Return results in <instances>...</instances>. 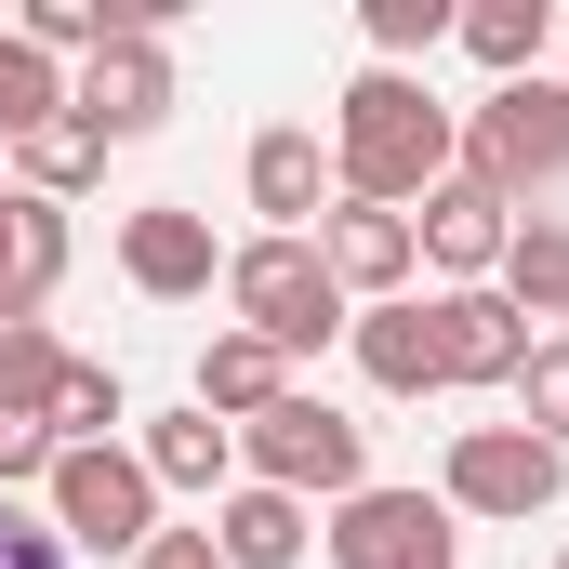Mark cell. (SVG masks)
Returning <instances> with one entry per match:
<instances>
[{
	"mask_svg": "<svg viewBox=\"0 0 569 569\" xmlns=\"http://www.w3.org/2000/svg\"><path fill=\"white\" fill-rule=\"evenodd\" d=\"M450 172H463V107H437L411 67H358L331 93V199L425 212Z\"/></svg>",
	"mask_w": 569,
	"mask_h": 569,
	"instance_id": "cell-1",
	"label": "cell"
},
{
	"mask_svg": "<svg viewBox=\"0 0 569 569\" xmlns=\"http://www.w3.org/2000/svg\"><path fill=\"white\" fill-rule=\"evenodd\" d=\"M463 172L503 199V212H530V199H557L569 186V80H490L477 107H463Z\"/></svg>",
	"mask_w": 569,
	"mask_h": 569,
	"instance_id": "cell-2",
	"label": "cell"
},
{
	"mask_svg": "<svg viewBox=\"0 0 569 569\" xmlns=\"http://www.w3.org/2000/svg\"><path fill=\"white\" fill-rule=\"evenodd\" d=\"M226 318L239 331H266L279 358H318V345H345V279L318 266V239H239L226 252Z\"/></svg>",
	"mask_w": 569,
	"mask_h": 569,
	"instance_id": "cell-3",
	"label": "cell"
},
{
	"mask_svg": "<svg viewBox=\"0 0 569 569\" xmlns=\"http://www.w3.org/2000/svg\"><path fill=\"white\" fill-rule=\"evenodd\" d=\"M239 477L252 490H291V503H345V490H371V425L291 385L266 425H239Z\"/></svg>",
	"mask_w": 569,
	"mask_h": 569,
	"instance_id": "cell-4",
	"label": "cell"
},
{
	"mask_svg": "<svg viewBox=\"0 0 569 569\" xmlns=\"http://www.w3.org/2000/svg\"><path fill=\"white\" fill-rule=\"evenodd\" d=\"M159 27H172V0H146L93 67H67V120H80L93 146H146L159 120H172V93H186V80H172V40H159Z\"/></svg>",
	"mask_w": 569,
	"mask_h": 569,
	"instance_id": "cell-5",
	"label": "cell"
},
{
	"mask_svg": "<svg viewBox=\"0 0 569 569\" xmlns=\"http://www.w3.org/2000/svg\"><path fill=\"white\" fill-rule=\"evenodd\" d=\"M40 517H53V543L146 557V543H159V477L133 463V437H120V450H53V477H40Z\"/></svg>",
	"mask_w": 569,
	"mask_h": 569,
	"instance_id": "cell-6",
	"label": "cell"
},
{
	"mask_svg": "<svg viewBox=\"0 0 569 569\" xmlns=\"http://www.w3.org/2000/svg\"><path fill=\"white\" fill-rule=\"evenodd\" d=\"M557 490H569V450H543L530 425H463L450 463H437V503H450V517H490V530L557 517Z\"/></svg>",
	"mask_w": 569,
	"mask_h": 569,
	"instance_id": "cell-7",
	"label": "cell"
},
{
	"mask_svg": "<svg viewBox=\"0 0 569 569\" xmlns=\"http://www.w3.org/2000/svg\"><path fill=\"white\" fill-rule=\"evenodd\" d=\"M120 279H133L146 305H199V291H226L212 212H186V199H146V212H120Z\"/></svg>",
	"mask_w": 569,
	"mask_h": 569,
	"instance_id": "cell-8",
	"label": "cell"
},
{
	"mask_svg": "<svg viewBox=\"0 0 569 569\" xmlns=\"http://www.w3.org/2000/svg\"><path fill=\"white\" fill-rule=\"evenodd\" d=\"M318 266L345 279V305H398V291L425 279V239H411V212H385V199H331V212H318Z\"/></svg>",
	"mask_w": 569,
	"mask_h": 569,
	"instance_id": "cell-9",
	"label": "cell"
},
{
	"mask_svg": "<svg viewBox=\"0 0 569 569\" xmlns=\"http://www.w3.org/2000/svg\"><path fill=\"white\" fill-rule=\"evenodd\" d=\"M425 543H450V503H425V490H345L331 517H318V557L331 569H411Z\"/></svg>",
	"mask_w": 569,
	"mask_h": 569,
	"instance_id": "cell-10",
	"label": "cell"
},
{
	"mask_svg": "<svg viewBox=\"0 0 569 569\" xmlns=\"http://www.w3.org/2000/svg\"><path fill=\"white\" fill-rule=\"evenodd\" d=\"M411 239H425V266H437L450 291H490V279H503V239H517V212H503L477 172H450L425 212H411Z\"/></svg>",
	"mask_w": 569,
	"mask_h": 569,
	"instance_id": "cell-11",
	"label": "cell"
},
{
	"mask_svg": "<svg viewBox=\"0 0 569 569\" xmlns=\"http://www.w3.org/2000/svg\"><path fill=\"white\" fill-rule=\"evenodd\" d=\"M239 186H252L266 239H318V212H331V146L305 133V120H266L252 159H239Z\"/></svg>",
	"mask_w": 569,
	"mask_h": 569,
	"instance_id": "cell-12",
	"label": "cell"
},
{
	"mask_svg": "<svg viewBox=\"0 0 569 569\" xmlns=\"http://www.w3.org/2000/svg\"><path fill=\"white\" fill-rule=\"evenodd\" d=\"M425 331H437V385H517V358H530V318L503 291H425Z\"/></svg>",
	"mask_w": 569,
	"mask_h": 569,
	"instance_id": "cell-13",
	"label": "cell"
},
{
	"mask_svg": "<svg viewBox=\"0 0 569 569\" xmlns=\"http://www.w3.org/2000/svg\"><path fill=\"white\" fill-rule=\"evenodd\" d=\"M80 266V226L53 212V199H27V186H0V318H40L53 291Z\"/></svg>",
	"mask_w": 569,
	"mask_h": 569,
	"instance_id": "cell-14",
	"label": "cell"
},
{
	"mask_svg": "<svg viewBox=\"0 0 569 569\" xmlns=\"http://www.w3.org/2000/svg\"><path fill=\"white\" fill-rule=\"evenodd\" d=\"M186 398H199L212 425L239 437V425H266V411H279V398H291V358H279V345H266V331H239V318H226V331L199 345V385H186Z\"/></svg>",
	"mask_w": 569,
	"mask_h": 569,
	"instance_id": "cell-15",
	"label": "cell"
},
{
	"mask_svg": "<svg viewBox=\"0 0 569 569\" xmlns=\"http://www.w3.org/2000/svg\"><path fill=\"white\" fill-rule=\"evenodd\" d=\"M133 463L159 477V503H172V490H199V503H226V490H239V437L212 425L199 398H186V411H159V425L133 437Z\"/></svg>",
	"mask_w": 569,
	"mask_h": 569,
	"instance_id": "cell-16",
	"label": "cell"
},
{
	"mask_svg": "<svg viewBox=\"0 0 569 569\" xmlns=\"http://www.w3.org/2000/svg\"><path fill=\"white\" fill-rule=\"evenodd\" d=\"M305 543H318V503H291V490H226L212 503V557L226 569H305Z\"/></svg>",
	"mask_w": 569,
	"mask_h": 569,
	"instance_id": "cell-17",
	"label": "cell"
},
{
	"mask_svg": "<svg viewBox=\"0 0 569 569\" xmlns=\"http://www.w3.org/2000/svg\"><path fill=\"white\" fill-rule=\"evenodd\" d=\"M345 345H358L371 398H437V331H425V291H398V305H358V318H345Z\"/></svg>",
	"mask_w": 569,
	"mask_h": 569,
	"instance_id": "cell-18",
	"label": "cell"
},
{
	"mask_svg": "<svg viewBox=\"0 0 569 569\" xmlns=\"http://www.w3.org/2000/svg\"><path fill=\"white\" fill-rule=\"evenodd\" d=\"M503 305L517 318H543V331H569V212H517V239H503Z\"/></svg>",
	"mask_w": 569,
	"mask_h": 569,
	"instance_id": "cell-19",
	"label": "cell"
},
{
	"mask_svg": "<svg viewBox=\"0 0 569 569\" xmlns=\"http://www.w3.org/2000/svg\"><path fill=\"white\" fill-rule=\"evenodd\" d=\"M120 425H133V385H120L107 358H67L53 398H40V437H53V450H120Z\"/></svg>",
	"mask_w": 569,
	"mask_h": 569,
	"instance_id": "cell-20",
	"label": "cell"
},
{
	"mask_svg": "<svg viewBox=\"0 0 569 569\" xmlns=\"http://www.w3.org/2000/svg\"><path fill=\"white\" fill-rule=\"evenodd\" d=\"M490 80H543V40H557V0H477L463 27H450Z\"/></svg>",
	"mask_w": 569,
	"mask_h": 569,
	"instance_id": "cell-21",
	"label": "cell"
},
{
	"mask_svg": "<svg viewBox=\"0 0 569 569\" xmlns=\"http://www.w3.org/2000/svg\"><path fill=\"white\" fill-rule=\"evenodd\" d=\"M13 186H27V199H53V212H67V199H80V186H107V146L80 133V120H40V133L13 146Z\"/></svg>",
	"mask_w": 569,
	"mask_h": 569,
	"instance_id": "cell-22",
	"label": "cell"
},
{
	"mask_svg": "<svg viewBox=\"0 0 569 569\" xmlns=\"http://www.w3.org/2000/svg\"><path fill=\"white\" fill-rule=\"evenodd\" d=\"M40 120H67V67H53V53H27V40L0 27V146H27Z\"/></svg>",
	"mask_w": 569,
	"mask_h": 569,
	"instance_id": "cell-23",
	"label": "cell"
},
{
	"mask_svg": "<svg viewBox=\"0 0 569 569\" xmlns=\"http://www.w3.org/2000/svg\"><path fill=\"white\" fill-rule=\"evenodd\" d=\"M517 425L543 437V450H569V331H530V358H517Z\"/></svg>",
	"mask_w": 569,
	"mask_h": 569,
	"instance_id": "cell-24",
	"label": "cell"
},
{
	"mask_svg": "<svg viewBox=\"0 0 569 569\" xmlns=\"http://www.w3.org/2000/svg\"><path fill=\"white\" fill-rule=\"evenodd\" d=\"M450 27H463L450 0H358V40H371V67H425Z\"/></svg>",
	"mask_w": 569,
	"mask_h": 569,
	"instance_id": "cell-25",
	"label": "cell"
},
{
	"mask_svg": "<svg viewBox=\"0 0 569 569\" xmlns=\"http://www.w3.org/2000/svg\"><path fill=\"white\" fill-rule=\"evenodd\" d=\"M53 371H67L53 318H0V411H40V398H53Z\"/></svg>",
	"mask_w": 569,
	"mask_h": 569,
	"instance_id": "cell-26",
	"label": "cell"
},
{
	"mask_svg": "<svg viewBox=\"0 0 569 569\" xmlns=\"http://www.w3.org/2000/svg\"><path fill=\"white\" fill-rule=\"evenodd\" d=\"M53 477V437H40V411H0V503L13 490H40Z\"/></svg>",
	"mask_w": 569,
	"mask_h": 569,
	"instance_id": "cell-27",
	"label": "cell"
},
{
	"mask_svg": "<svg viewBox=\"0 0 569 569\" xmlns=\"http://www.w3.org/2000/svg\"><path fill=\"white\" fill-rule=\"evenodd\" d=\"M0 569H67V543H53L40 503H0Z\"/></svg>",
	"mask_w": 569,
	"mask_h": 569,
	"instance_id": "cell-28",
	"label": "cell"
},
{
	"mask_svg": "<svg viewBox=\"0 0 569 569\" xmlns=\"http://www.w3.org/2000/svg\"><path fill=\"white\" fill-rule=\"evenodd\" d=\"M133 569H226V557H212V530H159Z\"/></svg>",
	"mask_w": 569,
	"mask_h": 569,
	"instance_id": "cell-29",
	"label": "cell"
},
{
	"mask_svg": "<svg viewBox=\"0 0 569 569\" xmlns=\"http://www.w3.org/2000/svg\"><path fill=\"white\" fill-rule=\"evenodd\" d=\"M411 569H463V530H450V543H425V557H411Z\"/></svg>",
	"mask_w": 569,
	"mask_h": 569,
	"instance_id": "cell-30",
	"label": "cell"
},
{
	"mask_svg": "<svg viewBox=\"0 0 569 569\" xmlns=\"http://www.w3.org/2000/svg\"><path fill=\"white\" fill-rule=\"evenodd\" d=\"M557 569H569V543H557Z\"/></svg>",
	"mask_w": 569,
	"mask_h": 569,
	"instance_id": "cell-31",
	"label": "cell"
},
{
	"mask_svg": "<svg viewBox=\"0 0 569 569\" xmlns=\"http://www.w3.org/2000/svg\"><path fill=\"white\" fill-rule=\"evenodd\" d=\"M557 80H569V67H557Z\"/></svg>",
	"mask_w": 569,
	"mask_h": 569,
	"instance_id": "cell-32",
	"label": "cell"
}]
</instances>
